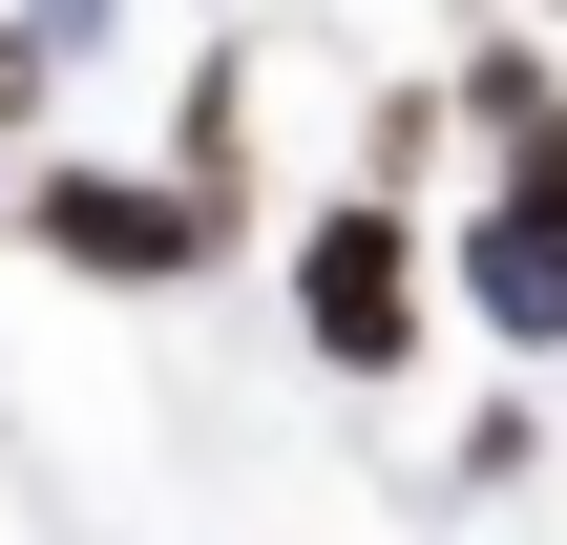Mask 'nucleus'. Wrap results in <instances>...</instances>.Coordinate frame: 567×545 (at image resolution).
<instances>
[{"mask_svg":"<svg viewBox=\"0 0 567 545\" xmlns=\"http://www.w3.org/2000/svg\"><path fill=\"white\" fill-rule=\"evenodd\" d=\"M295 357L316 378H421V210L400 189L295 210Z\"/></svg>","mask_w":567,"mask_h":545,"instance_id":"nucleus-1","label":"nucleus"},{"mask_svg":"<svg viewBox=\"0 0 567 545\" xmlns=\"http://www.w3.org/2000/svg\"><path fill=\"white\" fill-rule=\"evenodd\" d=\"M21 252L84 273V294H189V273L231 252V210L168 189V168H21Z\"/></svg>","mask_w":567,"mask_h":545,"instance_id":"nucleus-2","label":"nucleus"},{"mask_svg":"<svg viewBox=\"0 0 567 545\" xmlns=\"http://www.w3.org/2000/svg\"><path fill=\"white\" fill-rule=\"evenodd\" d=\"M421 273H463V315H484L505 357H567V231H526V210H463V231H421Z\"/></svg>","mask_w":567,"mask_h":545,"instance_id":"nucleus-3","label":"nucleus"},{"mask_svg":"<svg viewBox=\"0 0 567 545\" xmlns=\"http://www.w3.org/2000/svg\"><path fill=\"white\" fill-rule=\"evenodd\" d=\"M547 105H567V63H547V42H505V21H484V42H463V126L505 147V126H547Z\"/></svg>","mask_w":567,"mask_h":545,"instance_id":"nucleus-4","label":"nucleus"},{"mask_svg":"<svg viewBox=\"0 0 567 545\" xmlns=\"http://www.w3.org/2000/svg\"><path fill=\"white\" fill-rule=\"evenodd\" d=\"M421 168H442V84H400V105L358 126V189H421Z\"/></svg>","mask_w":567,"mask_h":545,"instance_id":"nucleus-5","label":"nucleus"},{"mask_svg":"<svg viewBox=\"0 0 567 545\" xmlns=\"http://www.w3.org/2000/svg\"><path fill=\"white\" fill-rule=\"evenodd\" d=\"M484 210H526V231H567V105H547V126H505V189H484Z\"/></svg>","mask_w":567,"mask_h":545,"instance_id":"nucleus-6","label":"nucleus"},{"mask_svg":"<svg viewBox=\"0 0 567 545\" xmlns=\"http://www.w3.org/2000/svg\"><path fill=\"white\" fill-rule=\"evenodd\" d=\"M105 21H126V0H21V42H42V63H84Z\"/></svg>","mask_w":567,"mask_h":545,"instance_id":"nucleus-7","label":"nucleus"},{"mask_svg":"<svg viewBox=\"0 0 567 545\" xmlns=\"http://www.w3.org/2000/svg\"><path fill=\"white\" fill-rule=\"evenodd\" d=\"M42 84H63V63H42V42L0 21V126H42Z\"/></svg>","mask_w":567,"mask_h":545,"instance_id":"nucleus-8","label":"nucleus"},{"mask_svg":"<svg viewBox=\"0 0 567 545\" xmlns=\"http://www.w3.org/2000/svg\"><path fill=\"white\" fill-rule=\"evenodd\" d=\"M442 21H484V0H442Z\"/></svg>","mask_w":567,"mask_h":545,"instance_id":"nucleus-9","label":"nucleus"},{"mask_svg":"<svg viewBox=\"0 0 567 545\" xmlns=\"http://www.w3.org/2000/svg\"><path fill=\"white\" fill-rule=\"evenodd\" d=\"M547 21H567V0H547Z\"/></svg>","mask_w":567,"mask_h":545,"instance_id":"nucleus-10","label":"nucleus"}]
</instances>
